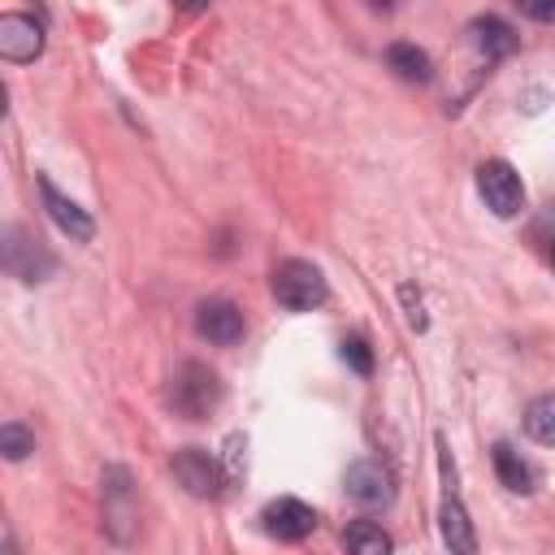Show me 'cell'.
<instances>
[{"mask_svg":"<svg viewBox=\"0 0 555 555\" xmlns=\"http://www.w3.org/2000/svg\"><path fill=\"white\" fill-rule=\"evenodd\" d=\"M386 65L403 78V82H429V56H425V48H416V43H408V39H399V43H390L386 48Z\"/></svg>","mask_w":555,"mask_h":555,"instance_id":"14","label":"cell"},{"mask_svg":"<svg viewBox=\"0 0 555 555\" xmlns=\"http://www.w3.org/2000/svg\"><path fill=\"white\" fill-rule=\"evenodd\" d=\"M343 546H347V555H390L395 551L390 533L373 520H351L343 533Z\"/></svg>","mask_w":555,"mask_h":555,"instance_id":"15","label":"cell"},{"mask_svg":"<svg viewBox=\"0 0 555 555\" xmlns=\"http://www.w3.org/2000/svg\"><path fill=\"white\" fill-rule=\"evenodd\" d=\"M195 330H199V338H208L217 347H230V343L243 338L247 321H243V308L238 304H230V299H204L195 308Z\"/></svg>","mask_w":555,"mask_h":555,"instance_id":"8","label":"cell"},{"mask_svg":"<svg viewBox=\"0 0 555 555\" xmlns=\"http://www.w3.org/2000/svg\"><path fill=\"white\" fill-rule=\"evenodd\" d=\"M273 295L291 312H312L317 304H325L330 291H325V278L312 260H282L273 269Z\"/></svg>","mask_w":555,"mask_h":555,"instance_id":"1","label":"cell"},{"mask_svg":"<svg viewBox=\"0 0 555 555\" xmlns=\"http://www.w3.org/2000/svg\"><path fill=\"white\" fill-rule=\"evenodd\" d=\"M494 473H499V481H503L512 494H529V490H533L529 464L520 460V451H516L512 442H494Z\"/></svg>","mask_w":555,"mask_h":555,"instance_id":"16","label":"cell"},{"mask_svg":"<svg viewBox=\"0 0 555 555\" xmlns=\"http://www.w3.org/2000/svg\"><path fill=\"white\" fill-rule=\"evenodd\" d=\"M169 468H173V477L186 486V494H195V499H217L221 486H225V473H221L217 455H208L204 447H182V451H173Z\"/></svg>","mask_w":555,"mask_h":555,"instance_id":"6","label":"cell"},{"mask_svg":"<svg viewBox=\"0 0 555 555\" xmlns=\"http://www.w3.org/2000/svg\"><path fill=\"white\" fill-rule=\"evenodd\" d=\"M343 360L360 373V377H369L373 373V351H369V343L360 338V334H351V338H343Z\"/></svg>","mask_w":555,"mask_h":555,"instance_id":"19","label":"cell"},{"mask_svg":"<svg viewBox=\"0 0 555 555\" xmlns=\"http://www.w3.org/2000/svg\"><path fill=\"white\" fill-rule=\"evenodd\" d=\"M39 195H43V208H48V217L56 221L61 234H69L74 243H91V234H95L91 217H87L69 195H61V191L52 186V178H39Z\"/></svg>","mask_w":555,"mask_h":555,"instance_id":"11","label":"cell"},{"mask_svg":"<svg viewBox=\"0 0 555 555\" xmlns=\"http://www.w3.org/2000/svg\"><path fill=\"white\" fill-rule=\"evenodd\" d=\"M477 191L494 217H516L525 208V182L507 160H486L477 169Z\"/></svg>","mask_w":555,"mask_h":555,"instance_id":"5","label":"cell"},{"mask_svg":"<svg viewBox=\"0 0 555 555\" xmlns=\"http://www.w3.org/2000/svg\"><path fill=\"white\" fill-rule=\"evenodd\" d=\"M473 43H477V52L486 56V61H499V56H507L512 48H516V30L503 22V17H494V13H486V17H473Z\"/></svg>","mask_w":555,"mask_h":555,"instance_id":"13","label":"cell"},{"mask_svg":"<svg viewBox=\"0 0 555 555\" xmlns=\"http://www.w3.org/2000/svg\"><path fill=\"white\" fill-rule=\"evenodd\" d=\"M217 399H221L217 373H212L208 364H199V360H186V364L178 369V377H173L169 403H173L186 421H204V416L217 408Z\"/></svg>","mask_w":555,"mask_h":555,"instance_id":"2","label":"cell"},{"mask_svg":"<svg viewBox=\"0 0 555 555\" xmlns=\"http://www.w3.org/2000/svg\"><path fill=\"white\" fill-rule=\"evenodd\" d=\"M525 434L542 447H555V395H538L525 408Z\"/></svg>","mask_w":555,"mask_h":555,"instance_id":"17","label":"cell"},{"mask_svg":"<svg viewBox=\"0 0 555 555\" xmlns=\"http://www.w3.org/2000/svg\"><path fill=\"white\" fill-rule=\"evenodd\" d=\"M0 451H4V460H26L30 451H35V434L22 425V421H4L0 425Z\"/></svg>","mask_w":555,"mask_h":555,"instance_id":"18","label":"cell"},{"mask_svg":"<svg viewBox=\"0 0 555 555\" xmlns=\"http://www.w3.org/2000/svg\"><path fill=\"white\" fill-rule=\"evenodd\" d=\"M343 486H347V494H351L360 507H382V503H390V494H395V477H390V468L377 464V460H356V464L347 468Z\"/></svg>","mask_w":555,"mask_h":555,"instance_id":"9","label":"cell"},{"mask_svg":"<svg viewBox=\"0 0 555 555\" xmlns=\"http://www.w3.org/2000/svg\"><path fill=\"white\" fill-rule=\"evenodd\" d=\"M43 52V26L30 13H4L0 17V56L13 65H26Z\"/></svg>","mask_w":555,"mask_h":555,"instance_id":"7","label":"cell"},{"mask_svg":"<svg viewBox=\"0 0 555 555\" xmlns=\"http://www.w3.org/2000/svg\"><path fill=\"white\" fill-rule=\"evenodd\" d=\"M312 525H317V512L304 503V499H273L269 507H264V529L278 538V542H299V538H308L312 533Z\"/></svg>","mask_w":555,"mask_h":555,"instance_id":"10","label":"cell"},{"mask_svg":"<svg viewBox=\"0 0 555 555\" xmlns=\"http://www.w3.org/2000/svg\"><path fill=\"white\" fill-rule=\"evenodd\" d=\"M399 295H403V304H408V325H412V330H425V312H421V295H416L412 286H403Z\"/></svg>","mask_w":555,"mask_h":555,"instance_id":"21","label":"cell"},{"mask_svg":"<svg viewBox=\"0 0 555 555\" xmlns=\"http://www.w3.org/2000/svg\"><path fill=\"white\" fill-rule=\"evenodd\" d=\"M0 260H4V269H9L17 282H43V278L52 273V256H48V247H43L30 230H22V225H9V230H4Z\"/></svg>","mask_w":555,"mask_h":555,"instance_id":"4","label":"cell"},{"mask_svg":"<svg viewBox=\"0 0 555 555\" xmlns=\"http://www.w3.org/2000/svg\"><path fill=\"white\" fill-rule=\"evenodd\" d=\"M525 13L538 22H555V4H525Z\"/></svg>","mask_w":555,"mask_h":555,"instance_id":"22","label":"cell"},{"mask_svg":"<svg viewBox=\"0 0 555 555\" xmlns=\"http://www.w3.org/2000/svg\"><path fill=\"white\" fill-rule=\"evenodd\" d=\"M100 486H104V529L113 533V542H130L139 529V503H134L130 473L121 464H108Z\"/></svg>","mask_w":555,"mask_h":555,"instance_id":"3","label":"cell"},{"mask_svg":"<svg viewBox=\"0 0 555 555\" xmlns=\"http://www.w3.org/2000/svg\"><path fill=\"white\" fill-rule=\"evenodd\" d=\"M438 533H442V542H447L451 555H477V529H473L464 503H460L451 490H447V499L438 503Z\"/></svg>","mask_w":555,"mask_h":555,"instance_id":"12","label":"cell"},{"mask_svg":"<svg viewBox=\"0 0 555 555\" xmlns=\"http://www.w3.org/2000/svg\"><path fill=\"white\" fill-rule=\"evenodd\" d=\"M533 238L555 256V204H546V208H542V217L533 221Z\"/></svg>","mask_w":555,"mask_h":555,"instance_id":"20","label":"cell"}]
</instances>
